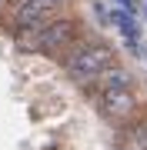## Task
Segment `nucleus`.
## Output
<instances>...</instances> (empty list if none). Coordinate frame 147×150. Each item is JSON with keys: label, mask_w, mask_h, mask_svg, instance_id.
<instances>
[{"label": "nucleus", "mask_w": 147, "mask_h": 150, "mask_svg": "<svg viewBox=\"0 0 147 150\" xmlns=\"http://www.w3.org/2000/svg\"><path fill=\"white\" fill-rule=\"evenodd\" d=\"M124 87H134V74L117 60V64H114V67H107V70H104V74H100V77H97V80H94L84 93H87L90 100H97L100 93H107V90H124Z\"/></svg>", "instance_id": "nucleus-5"}, {"label": "nucleus", "mask_w": 147, "mask_h": 150, "mask_svg": "<svg viewBox=\"0 0 147 150\" xmlns=\"http://www.w3.org/2000/svg\"><path fill=\"white\" fill-rule=\"evenodd\" d=\"M117 64V50L110 47L107 40H97L94 47H87L80 57H74L70 64H64V74L74 80V87H80V90H87V87L97 80L107 67Z\"/></svg>", "instance_id": "nucleus-2"}, {"label": "nucleus", "mask_w": 147, "mask_h": 150, "mask_svg": "<svg viewBox=\"0 0 147 150\" xmlns=\"http://www.w3.org/2000/svg\"><path fill=\"white\" fill-rule=\"evenodd\" d=\"M7 7H10V0H0V20H4V13H7Z\"/></svg>", "instance_id": "nucleus-10"}, {"label": "nucleus", "mask_w": 147, "mask_h": 150, "mask_svg": "<svg viewBox=\"0 0 147 150\" xmlns=\"http://www.w3.org/2000/svg\"><path fill=\"white\" fill-rule=\"evenodd\" d=\"M141 57H144V60H147V50H141Z\"/></svg>", "instance_id": "nucleus-11"}, {"label": "nucleus", "mask_w": 147, "mask_h": 150, "mask_svg": "<svg viewBox=\"0 0 147 150\" xmlns=\"http://www.w3.org/2000/svg\"><path fill=\"white\" fill-rule=\"evenodd\" d=\"M87 30L84 20L77 13H60L47 23H37V27H27L20 33H13V43L23 50V54H44V57H54L60 60L67 54V47Z\"/></svg>", "instance_id": "nucleus-1"}, {"label": "nucleus", "mask_w": 147, "mask_h": 150, "mask_svg": "<svg viewBox=\"0 0 147 150\" xmlns=\"http://www.w3.org/2000/svg\"><path fill=\"white\" fill-rule=\"evenodd\" d=\"M23 4H27V0H10V7H7V13H10V10H17V7H23Z\"/></svg>", "instance_id": "nucleus-9"}, {"label": "nucleus", "mask_w": 147, "mask_h": 150, "mask_svg": "<svg viewBox=\"0 0 147 150\" xmlns=\"http://www.w3.org/2000/svg\"><path fill=\"white\" fill-rule=\"evenodd\" d=\"M117 4L124 7V10H131V13H134V0H117Z\"/></svg>", "instance_id": "nucleus-8"}, {"label": "nucleus", "mask_w": 147, "mask_h": 150, "mask_svg": "<svg viewBox=\"0 0 147 150\" xmlns=\"http://www.w3.org/2000/svg\"><path fill=\"white\" fill-rule=\"evenodd\" d=\"M94 107L100 110V117L104 120H110V123H127L131 117H137V113L144 110V103H141V97H137L134 87H124V90H107V93H100L97 100H94Z\"/></svg>", "instance_id": "nucleus-4"}, {"label": "nucleus", "mask_w": 147, "mask_h": 150, "mask_svg": "<svg viewBox=\"0 0 147 150\" xmlns=\"http://www.w3.org/2000/svg\"><path fill=\"white\" fill-rule=\"evenodd\" d=\"M144 13H147V0H144Z\"/></svg>", "instance_id": "nucleus-12"}, {"label": "nucleus", "mask_w": 147, "mask_h": 150, "mask_svg": "<svg viewBox=\"0 0 147 150\" xmlns=\"http://www.w3.org/2000/svg\"><path fill=\"white\" fill-rule=\"evenodd\" d=\"M110 20L117 23V30L124 33V43H127V50H131L134 57H141V27H137V20H134V13L131 10H114L110 13Z\"/></svg>", "instance_id": "nucleus-7"}, {"label": "nucleus", "mask_w": 147, "mask_h": 150, "mask_svg": "<svg viewBox=\"0 0 147 150\" xmlns=\"http://www.w3.org/2000/svg\"><path fill=\"white\" fill-rule=\"evenodd\" d=\"M117 150H147V110L117 127Z\"/></svg>", "instance_id": "nucleus-6"}, {"label": "nucleus", "mask_w": 147, "mask_h": 150, "mask_svg": "<svg viewBox=\"0 0 147 150\" xmlns=\"http://www.w3.org/2000/svg\"><path fill=\"white\" fill-rule=\"evenodd\" d=\"M67 7H70V0H27L23 7L4 13L0 23H4V27L10 30V37H13V33H20L27 27H37V23H47V20H54V17L67 13Z\"/></svg>", "instance_id": "nucleus-3"}]
</instances>
